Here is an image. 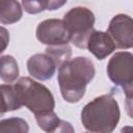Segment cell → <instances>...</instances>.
I'll list each match as a JSON object with an SVG mask.
<instances>
[{
    "mask_svg": "<svg viewBox=\"0 0 133 133\" xmlns=\"http://www.w3.org/2000/svg\"><path fill=\"white\" fill-rule=\"evenodd\" d=\"M94 62L85 56L70 58L58 68L57 81L60 94L69 103L79 102L86 91V86L95 78Z\"/></svg>",
    "mask_w": 133,
    "mask_h": 133,
    "instance_id": "6da1fadb",
    "label": "cell"
},
{
    "mask_svg": "<svg viewBox=\"0 0 133 133\" xmlns=\"http://www.w3.org/2000/svg\"><path fill=\"white\" fill-rule=\"evenodd\" d=\"M119 118V106L111 94H106L95 98L81 110L82 126L89 132H112L117 126Z\"/></svg>",
    "mask_w": 133,
    "mask_h": 133,
    "instance_id": "7a4b0ae2",
    "label": "cell"
},
{
    "mask_svg": "<svg viewBox=\"0 0 133 133\" xmlns=\"http://www.w3.org/2000/svg\"><path fill=\"white\" fill-rule=\"evenodd\" d=\"M14 88L21 105L27 107L34 115L54 110V96L44 84L29 77H21L14 84Z\"/></svg>",
    "mask_w": 133,
    "mask_h": 133,
    "instance_id": "3957f363",
    "label": "cell"
},
{
    "mask_svg": "<svg viewBox=\"0 0 133 133\" xmlns=\"http://www.w3.org/2000/svg\"><path fill=\"white\" fill-rule=\"evenodd\" d=\"M62 22L71 35L70 42L80 49H86L88 35L96 22L94 12L87 7L76 6L64 14Z\"/></svg>",
    "mask_w": 133,
    "mask_h": 133,
    "instance_id": "277c9868",
    "label": "cell"
},
{
    "mask_svg": "<svg viewBox=\"0 0 133 133\" xmlns=\"http://www.w3.org/2000/svg\"><path fill=\"white\" fill-rule=\"evenodd\" d=\"M107 76L110 81L123 88L127 100L131 102L133 90V55L128 51L116 52L107 63Z\"/></svg>",
    "mask_w": 133,
    "mask_h": 133,
    "instance_id": "5b68a950",
    "label": "cell"
},
{
    "mask_svg": "<svg viewBox=\"0 0 133 133\" xmlns=\"http://www.w3.org/2000/svg\"><path fill=\"white\" fill-rule=\"evenodd\" d=\"M36 38L47 46L69 44L71 35L66 30L62 20L59 19H47L42 21L35 31Z\"/></svg>",
    "mask_w": 133,
    "mask_h": 133,
    "instance_id": "8992f818",
    "label": "cell"
},
{
    "mask_svg": "<svg viewBox=\"0 0 133 133\" xmlns=\"http://www.w3.org/2000/svg\"><path fill=\"white\" fill-rule=\"evenodd\" d=\"M116 48L130 49L133 46V21L132 18L125 14L114 16L107 28Z\"/></svg>",
    "mask_w": 133,
    "mask_h": 133,
    "instance_id": "52a82bcc",
    "label": "cell"
},
{
    "mask_svg": "<svg viewBox=\"0 0 133 133\" xmlns=\"http://www.w3.org/2000/svg\"><path fill=\"white\" fill-rule=\"evenodd\" d=\"M115 44L107 32L92 30L86 42V49L99 60L105 59L115 50Z\"/></svg>",
    "mask_w": 133,
    "mask_h": 133,
    "instance_id": "ba28073f",
    "label": "cell"
},
{
    "mask_svg": "<svg viewBox=\"0 0 133 133\" xmlns=\"http://www.w3.org/2000/svg\"><path fill=\"white\" fill-rule=\"evenodd\" d=\"M28 73L35 79L41 81L49 80L55 74L56 65L53 60L47 55L42 53H36L30 56L27 60Z\"/></svg>",
    "mask_w": 133,
    "mask_h": 133,
    "instance_id": "9c48e42d",
    "label": "cell"
},
{
    "mask_svg": "<svg viewBox=\"0 0 133 133\" xmlns=\"http://www.w3.org/2000/svg\"><path fill=\"white\" fill-rule=\"evenodd\" d=\"M38 127L45 132H73L74 129L69 122L60 119L53 111L35 115Z\"/></svg>",
    "mask_w": 133,
    "mask_h": 133,
    "instance_id": "30bf717a",
    "label": "cell"
},
{
    "mask_svg": "<svg viewBox=\"0 0 133 133\" xmlns=\"http://www.w3.org/2000/svg\"><path fill=\"white\" fill-rule=\"evenodd\" d=\"M22 107L17 97L14 85L0 84V116L8 111L18 110Z\"/></svg>",
    "mask_w": 133,
    "mask_h": 133,
    "instance_id": "8fae6325",
    "label": "cell"
},
{
    "mask_svg": "<svg viewBox=\"0 0 133 133\" xmlns=\"http://www.w3.org/2000/svg\"><path fill=\"white\" fill-rule=\"evenodd\" d=\"M19 65L11 55L0 56V79L5 83H12L19 77Z\"/></svg>",
    "mask_w": 133,
    "mask_h": 133,
    "instance_id": "7c38bea8",
    "label": "cell"
},
{
    "mask_svg": "<svg viewBox=\"0 0 133 133\" xmlns=\"http://www.w3.org/2000/svg\"><path fill=\"white\" fill-rule=\"evenodd\" d=\"M46 54L53 60L56 68H59L62 63L71 58L72 49L69 44L49 45L46 48Z\"/></svg>",
    "mask_w": 133,
    "mask_h": 133,
    "instance_id": "4fadbf2b",
    "label": "cell"
},
{
    "mask_svg": "<svg viewBox=\"0 0 133 133\" xmlns=\"http://www.w3.org/2000/svg\"><path fill=\"white\" fill-rule=\"evenodd\" d=\"M23 17V9L17 0H10L9 3L0 11V23L9 25L19 22Z\"/></svg>",
    "mask_w": 133,
    "mask_h": 133,
    "instance_id": "5bb4252c",
    "label": "cell"
},
{
    "mask_svg": "<svg viewBox=\"0 0 133 133\" xmlns=\"http://www.w3.org/2000/svg\"><path fill=\"white\" fill-rule=\"evenodd\" d=\"M28 131V123L21 117H9L0 121V132L27 133Z\"/></svg>",
    "mask_w": 133,
    "mask_h": 133,
    "instance_id": "9a60e30c",
    "label": "cell"
},
{
    "mask_svg": "<svg viewBox=\"0 0 133 133\" xmlns=\"http://www.w3.org/2000/svg\"><path fill=\"white\" fill-rule=\"evenodd\" d=\"M22 6L26 12L35 15L47 10V0H22Z\"/></svg>",
    "mask_w": 133,
    "mask_h": 133,
    "instance_id": "2e32d148",
    "label": "cell"
},
{
    "mask_svg": "<svg viewBox=\"0 0 133 133\" xmlns=\"http://www.w3.org/2000/svg\"><path fill=\"white\" fill-rule=\"evenodd\" d=\"M9 44V32L6 28L0 26V55L6 50Z\"/></svg>",
    "mask_w": 133,
    "mask_h": 133,
    "instance_id": "e0dca14e",
    "label": "cell"
},
{
    "mask_svg": "<svg viewBox=\"0 0 133 133\" xmlns=\"http://www.w3.org/2000/svg\"><path fill=\"white\" fill-rule=\"evenodd\" d=\"M68 0H47V10H56L62 7Z\"/></svg>",
    "mask_w": 133,
    "mask_h": 133,
    "instance_id": "ac0fdd59",
    "label": "cell"
},
{
    "mask_svg": "<svg viewBox=\"0 0 133 133\" xmlns=\"http://www.w3.org/2000/svg\"><path fill=\"white\" fill-rule=\"evenodd\" d=\"M10 0H0V11L9 3Z\"/></svg>",
    "mask_w": 133,
    "mask_h": 133,
    "instance_id": "d6986e66",
    "label": "cell"
}]
</instances>
